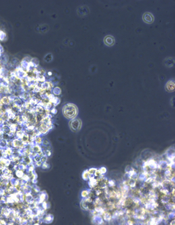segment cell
Masks as SVG:
<instances>
[{"instance_id": "obj_1", "label": "cell", "mask_w": 175, "mask_h": 225, "mask_svg": "<svg viewBox=\"0 0 175 225\" xmlns=\"http://www.w3.org/2000/svg\"><path fill=\"white\" fill-rule=\"evenodd\" d=\"M63 112L67 118L72 119L76 115L77 110L76 106L72 104H68L64 107Z\"/></svg>"}, {"instance_id": "obj_2", "label": "cell", "mask_w": 175, "mask_h": 225, "mask_svg": "<svg viewBox=\"0 0 175 225\" xmlns=\"http://www.w3.org/2000/svg\"><path fill=\"white\" fill-rule=\"evenodd\" d=\"M142 19L144 22L149 24H152L155 20L154 17L152 13L149 12L144 13Z\"/></svg>"}, {"instance_id": "obj_3", "label": "cell", "mask_w": 175, "mask_h": 225, "mask_svg": "<svg viewBox=\"0 0 175 225\" xmlns=\"http://www.w3.org/2000/svg\"><path fill=\"white\" fill-rule=\"evenodd\" d=\"M81 122L78 119L73 120L71 122L70 126L72 131H77L81 127Z\"/></svg>"}, {"instance_id": "obj_4", "label": "cell", "mask_w": 175, "mask_h": 225, "mask_svg": "<svg viewBox=\"0 0 175 225\" xmlns=\"http://www.w3.org/2000/svg\"><path fill=\"white\" fill-rule=\"evenodd\" d=\"M104 42L106 45L108 46H112L115 44V40L113 36L107 35L105 37Z\"/></svg>"}, {"instance_id": "obj_5", "label": "cell", "mask_w": 175, "mask_h": 225, "mask_svg": "<svg viewBox=\"0 0 175 225\" xmlns=\"http://www.w3.org/2000/svg\"><path fill=\"white\" fill-rule=\"evenodd\" d=\"M175 82L174 80H169L165 85V89L167 92H172L174 90Z\"/></svg>"}, {"instance_id": "obj_6", "label": "cell", "mask_w": 175, "mask_h": 225, "mask_svg": "<svg viewBox=\"0 0 175 225\" xmlns=\"http://www.w3.org/2000/svg\"><path fill=\"white\" fill-rule=\"evenodd\" d=\"M175 63L174 59L172 57L166 58L164 61V65L167 67H172L174 66Z\"/></svg>"}]
</instances>
